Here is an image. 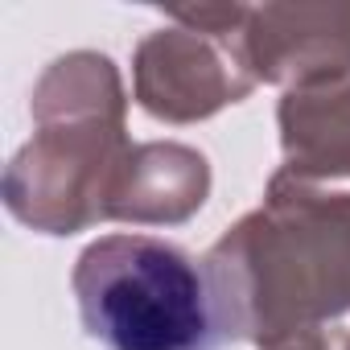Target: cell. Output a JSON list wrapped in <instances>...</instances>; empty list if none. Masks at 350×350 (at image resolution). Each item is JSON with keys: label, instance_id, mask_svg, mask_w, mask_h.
<instances>
[{"label": "cell", "instance_id": "obj_1", "mask_svg": "<svg viewBox=\"0 0 350 350\" xmlns=\"http://www.w3.org/2000/svg\"><path fill=\"white\" fill-rule=\"evenodd\" d=\"M75 305L103 350H227L243 329L239 280L161 235H103L75 264Z\"/></svg>", "mask_w": 350, "mask_h": 350}]
</instances>
